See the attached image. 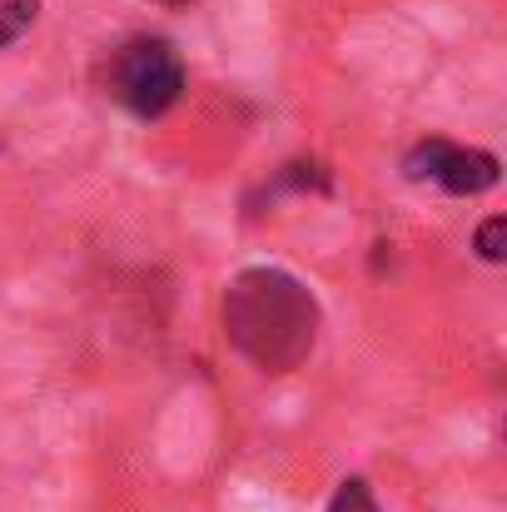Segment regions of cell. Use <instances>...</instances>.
I'll return each mask as SVG.
<instances>
[{
	"instance_id": "cell-1",
	"label": "cell",
	"mask_w": 507,
	"mask_h": 512,
	"mask_svg": "<svg viewBox=\"0 0 507 512\" xmlns=\"http://www.w3.org/2000/svg\"><path fill=\"white\" fill-rule=\"evenodd\" d=\"M224 334L259 373H289L319 343V299L289 269H244L224 294Z\"/></svg>"
},
{
	"instance_id": "cell-2",
	"label": "cell",
	"mask_w": 507,
	"mask_h": 512,
	"mask_svg": "<svg viewBox=\"0 0 507 512\" xmlns=\"http://www.w3.org/2000/svg\"><path fill=\"white\" fill-rule=\"evenodd\" d=\"M105 85L110 95L140 115V120H160L165 110L179 105L184 95V60L179 50L160 40V35H135L125 40L115 55H110V70H105Z\"/></svg>"
},
{
	"instance_id": "cell-3",
	"label": "cell",
	"mask_w": 507,
	"mask_h": 512,
	"mask_svg": "<svg viewBox=\"0 0 507 512\" xmlns=\"http://www.w3.org/2000/svg\"><path fill=\"white\" fill-rule=\"evenodd\" d=\"M403 174L413 179V184H438V189H448V194H488L498 179H503V165H498V155H488V150H463V145H448V140H423V145H413L408 150V160H403Z\"/></svg>"
},
{
	"instance_id": "cell-4",
	"label": "cell",
	"mask_w": 507,
	"mask_h": 512,
	"mask_svg": "<svg viewBox=\"0 0 507 512\" xmlns=\"http://www.w3.org/2000/svg\"><path fill=\"white\" fill-rule=\"evenodd\" d=\"M40 15V0H0V50L15 45Z\"/></svg>"
},
{
	"instance_id": "cell-5",
	"label": "cell",
	"mask_w": 507,
	"mask_h": 512,
	"mask_svg": "<svg viewBox=\"0 0 507 512\" xmlns=\"http://www.w3.org/2000/svg\"><path fill=\"white\" fill-rule=\"evenodd\" d=\"M473 249H478V259H488V264H503V259H507V219H503V214H493V219L478 229Z\"/></svg>"
},
{
	"instance_id": "cell-6",
	"label": "cell",
	"mask_w": 507,
	"mask_h": 512,
	"mask_svg": "<svg viewBox=\"0 0 507 512\" xmlns=\"http://www.w3.org/2000/svg\"><path fill=\"white\" fill-rule=\"evenodd\" d=\"M329 512H383V508L373 503V493H368V483H363V478H348V483H338Z\"/></svg>"
},
{
	"instance_id": "cell-7",
	"label": "cell",
	"mask_w": 507,
	"mask_h": 512,
	"mask_svg": "<svg viewBox=\"0 0 507 512\" xmlns=\"http://www.w3.org/2000/svg\"><path fill=\"white\" fill-rule=\"evenodd\" d=\"M165 5H184V0H165Z\"/></svg>"
}]
</instances>
